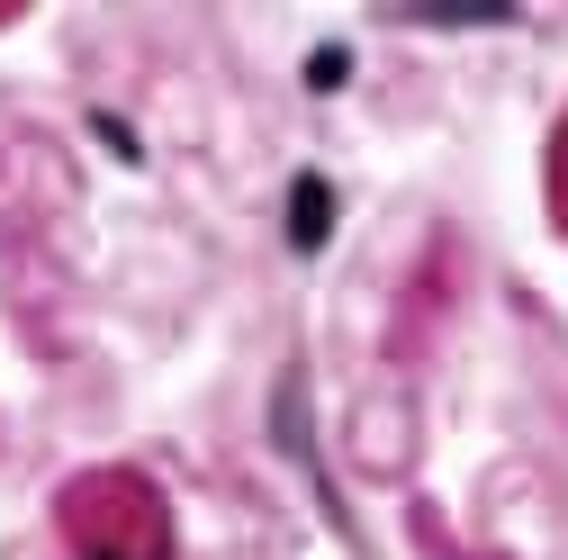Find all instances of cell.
<instances>
[{
	"label": "cell",
	"mask_w": 568,
	"mask_h": 560,
	"mask_svg": "<svg viewBox=\"0 0 568 560\" xmlns=\"http://www.w3.org/2000/svg\"><path fill=\"white\" fill-rule=\"evenodd\" d=\"M325 236H334V181H325V172H298V181H290V244L316 253Z\"/></svg>",
	"instance_id": "1"
},
{
	"label": "cell",
	"mask_w": 568,
	"mask_h": 560,
	"mask_svg": "<svg viewBox=\"0 0 568 560\" xmlns=\"http://www.w3.org/2000/svg\"><path fill=\"white\" fill-rule=\"evenodd\" d=\"M343 73H352L343 46H316V54H307V91H343Z\"/></svg>",
	"instance_id": "2"
},
{
	"label": "cell",
	"mask_w": 568,
	"mask_h": 560,
	"mask_svg": "<svg viewBox=\"0 0 568 560\" xmlns=\"http://www.w3.org/2000/svg\"><path fill=\"white\" fill-rule=\"evenodd\" d=\"M91 127H100V146H109V154H118V163H135V136H126V127H118V118H91Z\"/></svg>",
	"instance_id": "3"
}]
</instances>
